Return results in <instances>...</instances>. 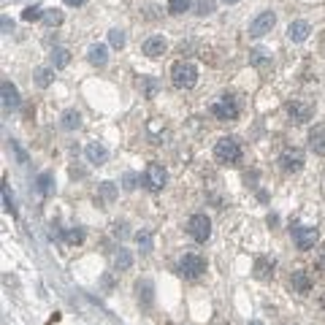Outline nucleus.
Segmentation results:
<instances>
[{"label": "nucleus", "instance_id": "nucleus-1", "mask_svg": "<svg viewBox=\"0 0 325 325\" xmlns=\"http://www.w3.org/2000/svg\"><path fill=\"white\" fill-rule=\"evenodd\" d=\"M171 82H173L176 90H190V87H195V82H198V68L187 60L173 62L171 65Z\"/></svg>", "mask_w": 325, "mask_h": 325}, {"label": "nucleus", "instance_id": "nucleus-2", "mask_svg": "<svg viewBox=\"0 0 325 325\" xmlns=\"http://www.w3.org/2000/svg\"><path fill=\"white\" fill-rule=\"evenodd\" d=\"M214 157H217V163H225V165H236L241 160V144L231 136L220 138L217 144H214Z\"/></svg>", "mask_w": 325, "mask_h": 325}, {"label": "nucleus", "instance_id": "nucleus-3", "mask_svg": "<svg viewBox=\"0 0 325 325\" xmlns=\"http://www.w3.org/2000/svg\"><path fill=\"white\" fill-rule=\"evenodd\" d=\"M239 112H241V106L233 95H220V98L211 103V114L217 117L220 122H233L236 117H239Z\"/></svg>", "mask_w": 325, "mask_h": 325}, {"label": "nucleus", "instance_id": "nucleus-4", "mask_svg": "<svg viewBox=\"0 0 325 325\" xmlns=\"http://www.w3.org/2000/svg\"><path fill=\"white\" fill-rule=\"evenodd\" d=\"M206 271V260L198 255V252H187V255H182L179 260V274L185 276V279H198Z\"/></svg>", "mask_w": 325, "mask_h": 325}, {"label": "nucleus", "instance_id": "nucleus-5", "mask_svg": "<svg viewBox=\"0 0 325 325\" xmlns=\"http://www.w3.org/2000/svg\"><path fill=\"white\" fill-rule=\"evenodd\" d=\"M187 233L193 236V241H198V244L209 241V236H211V220L206 217V214H193V217L187 220Z\"/></svg>", "mask_w": 325, "mask_h": 325}, {"label": "nucleus", "instance_id": "nucleus-6", "mask_svg": "<svg viewBox=\"0 0 325 325\" xmlns=\"http://www.w3.org/2000/svg\"><path fill=\"white\" fill-rule=\"evenodd\" d=\"M276 25V14L274 11H260L255 19L249 22V35L252 38H263L266 33H271Z\"/></svg>", "mask_w": 325, "mask_h": 325}, {"label": "nucleus", "instance_id": "nucleus-7", "mask_svg": "<svg viewBox=\"0 0 325 325\" xmlns=\"http://www.w3.org/2000/svg\"><path fill=\"white\" fill-rule=\"evenodd\" d=\"M290 233H293V241H296L298 249H312L317 239H320L317 228H309V225H296V228H290Z\"/></svg>", "mask_w": 325, "mask_h": 325}, {"label": "nucleus", "instance_id": "nucleus-8", "mask_svg": "<svg viewBox=\"0 0 325 325\" xmlns=\"http://www.w3.org/2000/svg\"><path fill=\"white\" fill-rule=\"evenodd\" d=\"M165 182H168V173H165V168L160 163H149L147 171H144V185L152 190V193H157V190L165 187Z\"/></svg>", "mask_w": 325, "mask_h": 325}, {"label": "nucleus", "instance_id": "nucleus-9", "mask_svg": "<svg viewBox=\"0 0 325 325\" xmlns=\"http://www.w3.org/2000/svg\"><path fill=\"white\" fill-rule=\"evenodd\" d=\"M279 168L284 173H298L304 168V152L301 149H284L279 155Z\"/></svg>", "mask_w": 325, "mask_h": 325}, {"label": "nucleus", "instance_id": "nucleus-10", "mask_svg": "<svg viewBox=\"0 0 325 325\" xmlns=\"http://www.w3.org/2000/svg\"><path fill=\"white\" fill-rule=\"evenodd\" d=\"M287 114L296 122H309L312 120V106L304 103V100H293V103H287Z\"/></svg>", "mask_w": 325, "mask_h": 325}, {"label": "nucleus", "instance_id": "nucleus-11", "mask_svg": "<svg viewBox=\"0 0 325 325\" xmlns=\"http://www.w3.org/2000/svg\"><path fill=\"white\" fill-rule=\"evenodd\" d=\"M309 33H312V27H309V22H304V19H296V22H290V25H287V38H290V41H296V44L306 41Z\"/></svg>", "mask_w": 325, "mask_h": 325}, {"label": "nucleus", "instance_id": "nucleus-12", "mask_svg": "<svg viewBox=\"0 0 325 325\" xmlns=\"http://www.w3.org/2000/svg\"><path fill=\"white\" fill-rule=\"evenodd\" d=\"M0 90H3V106L14 112V109H19V90L14 87L9 79H3V84H0Z\"/></svg>", "mask_w": 325, "mask_h": 325}, {"label": "nucleus", "instance_id": "nucleus-13", "mask_svg": "<svg viewBox=\"0 0 325 325\" xmlns=\"http://www.w3.org/2000/svg\"><path fill=\"white\" fill-rule=\"evenodd\" d=\"M165 38L163 35H149L147 41H144V46H141V52L147 54V57H160V54L165 52Z\"/></svg>", "mask_w": 325, "mask_h": 325}, {"label": "nucleus", "instance_id": "nucleus-14", "mask_svg": "<svg viewBox=\"0 0 325 325\" xmlns=\"http://www.w3.org/2000/svg\"><path fill=\"white\" fill-rule=\"evenodd\" d=\"M309 147H312L317 155H325V122L312 128V133H309Z\"/></svg>", "mask_w": 325, "mask_h": 325}, {"label": "nucleus", "instance_id": "nucleus-15", "mask_svg": "<svg viewBox=\"0 0 325 325\" xmlns=\"http://www.w3.org/2000/svg\"><path fill=\"white\" fill-rule=\"evenodd\" d=\"M84 155H87V160H90V163H95V165H100V163H103V160H106V157H109L106 147H103V144H98V141H92V144H87Z\"/></svg>", "mask_w": 325, "mask_h": 325}, {"label": "nucleus", "instance_id": "nucleus-16", "mask_svg": "<svg viewBox=\"0 0 325 325\" xmlns=\"http://www.w3.org/2000/svg\"><path fill=\"white\" fill-rule=\"evenodd\" d=\"M87 57H90L92 65L103 68V65L109 62V49H106L103 44H92V46H90V52H87Z\"/></svg>", "mask_w": 325, "mask_h": 325}, {"label": "nucleus", "instance_id": "nucleus-17", "mask_svg": "<svg viewBox=\"0 0 325 325\" xmlns=\"http://www.w3.org/2000/svg\"><path fill=\"white\" fill-rule=\"evenodd\" d=\"M290 284H293V290H296V293H309V287H312V279H309L306 271H293Z\"/></svg>", "mask_w": 325, "mask_h": 325}, {"label": "nucleus", "instance_id": "nucleus-18", "mask_svg": "<svg viewBox=\"0 0 325 325\" xmlns=\"http://www.w3.org/2000/svg\"><path fill=\"white\" fill-rule=\"evenodd\" d=\"M252 271H255L258 279H268V276L274 274V260H268V258H258V260H255V268H252Z\"/></svg>", "mask_w": 325, "mask_h": 325}, {"label": "nucleus", "instance_id": "nucleus-19", "mask_svg": "<svg viewBox=\"0 0 325 325\" xmlns=\"http://www.w3.org/2000/svg\"><path fill=\"white\" fill-rule=\"evenodd\" d=\"M49 57H52V68H65L68 62H70V52L62 49V46H54Z\"/></svg>", "mask_w": 325, "mask_h": 325}, {"label": "nucleus", "instance_id": "nucleus-20", "mask_svg": "<svg viewBox=\"0 0 325 325\" xmlns=\"http://www.w3.org/2000/svg\"><path fill=\"white\" fill-rule=\"evenodd\" d=\"M136 293H138V301H141L144 306L152 304V282H149V279L136 282Z\"/></svg>", "mask_w": 325, "mask_h": 325}, {"label": "nucleus", "instance_id": "nucleus-21", "mask_svg": "<svg viewBox=\"0 0 325 325\" xmlns=\"http://www.w3.org/2000/svg\"><path fill=\"white\" fill-rule=\"evenodd\" d=\"M130 266H133V255H130V249H122V247H120V252L114 255V268H117V271H128Z\"/></svg>", "mask_w": 325, "mask_h": 325}, {"label": "nucleus", "instance_id": "nucleus-22", "mask_svg": "<svg viewBox=\"0 0 325 325\" xmlns=\"http://www.w3.org/2000/svg\"><path fill=\"white\" fill-rule=\"evenodd\" d=\"M35 185H38V193H41V195H49L54 190V176L46 171V173H41V176L35 179Z\"/></svg>", "mask_w": 325, "mask_h": 325}, {"label": "nucleus", "instance_id": "nucleus-23", "mask_svg": "<svg viewBox=\"0 0 325 325\" xmlns=\"http://www.w3.org/2000/svg\"><path fill=\"white\" fill-rule=\"evenodd\" d=\"M136 244H138L141 252H152L155 239H152V233H149V231H138V233H136Z\"/></svg>", "mask_w": 325, "mask_h": 325}, {"label": "nucleus", "instance_id": "nucleus-24", "mask_svg": "<svg viewBox=\"0 0 325 325\" xmlns=\"http://www.w3.org/2000/svg\"><path fill=\"white\" fill-rule=\"evenodd\" d=\"M79 125H82V114H79V112L70 109V112L62 114V128H65V130H76Z\"/></svg>", "mask_w": 325, "mask_h": 325}, {"label": "nucleus", "instance_id": "nucleus-25", "mask_svg": "<svg viewBox=\"0 0 325 325\" xmlns=\"http://www.w3.org/2000/svg\"><path fill=\"white\" fill-rule=\"evenodd\" d=\"M138 87H141V92H144L147 98H155V92H157V79H155V76H141Z\"/></svg>", "mask_w": 325, "mask_h": 325}, {"label": "nucleus", "instance_id": "nucleus-26", "mask_svg": "<svg viewBox=\"0 0 325 325\" xmlns=\"http://www.w3.org/2000/svg\"><path fill=\"white\" fill-rule=\"evenodd\" d=\"M193 9H195V14H201V17H209V14L217 9V3H214V0H193Z\"/></svg>", "mask_w": 325, "mask_h": 325}, {"label": "nucleus", "instance_id": "nucleus-27", "mask_svg": "<svg viewBox=\"0 0 325 325\" xmlns=\"http://www.w3.org/2000/svg\"><path fill=\"white\" fill-rule=\"evenodd\" d=\"M54 79V68H38L35 70V84L38 87H49Z\"/></svg>", "mask_w": 325, "mask_h": 325}, {"label": "nucleus", "instance_id": "nucleus-28", "mask_svg": "<svg viewBox=\"0 0 325 325\" xmlns=\"http://www.w3.org/2000/svg\"><path fill=\"white\" fill-rule=\"evenodd\" d=\"M60 22H62V14H60L57 9H46V11H44V25H46V27H57Z\"/></svg>", "mask_w": 325, "mask_h": 325}, {"label": "nucleus", "instance_id": "nucleus-29", "mask_svg": "<svg viewBox=\"0 0 325 325\" xmlns=\"http://www.w3.org/2000/svg\"><path fill=\"white\" fill-rule=\"evenodd\" d=\"M249 62L252 65H266V62H271V54L266 49H255V52H249Z\"/></svg>", "mask_w": 325, "mask_h": 325}, {"label": "nucleus", "instance_id": "nucleus-30", "mask_svg": "<svg viewBox=\"0 0 325 325\" xmlns=\"http://www.w3.org/2000/svg\"><path fill=\"white\" fill-rule=\"evenodd\" d=\"M44 11H46V9H38V6H27V9L22 11V19H25V22H35V19H44Z\"/></svg>", "mask_w": 325, "mask_h": 325}, {"label": "nucleus", "instance_id": "nucleus-31", "mask_svg": "<svg viewBox=\"0 0 325 325\" xmlns=\"http://www.w3.org/2000/svg\"><path fill=\"white\" fill-rule=\"evenodd\" d=\"M109 44H112L114 49H122V46H125V33H122L120 27L109 30Z\"/></svg>", "mask_w": 325, "mask_h": 325}, {"label": "nucleus", "instance_id": "nucleus-32", "mask_svg": "<svg viewBox=\"0 0 325 325\" xmlns=\"http://www.w3.org/2000/svg\"><path fill=\"white\" fill-rule=\"evenodd\" d=\"M100 198H103V201H114V198H117V185H114V182H103V185H100Z\"/></svg>", "mask_w": 325, "mask_h": 325}, {"label": "nucleus", "instance_id": "nucleus-33", "mask_svg": "<svg viewBox=\"0 0 325 325\" xmlns=\"http://www.w3.org/2000/svg\"><path fill=\"white\" fill-rule=\"evenodd\" d=\"M65 241L68 244H82L84 241V231H82V228H68V231H65Z\"/></svg>", "mask_w": 325, "mask_h": 325}, {"label": "nucleus", "instance_id": "nucleus-34", "mask_svg": "<svg viewBox=\"0 0 325 325\" xmlns=\"http://www.w3.org/2000/svg\"><path fill=\"white\" fill-rule=\"evenodd\" d=\"M190 3H193V0H168V11L171 14H185L190 9Z\"/></svg>", "mask_w": 325, "mask_h": 325}, {"label": "nucleus", "instance_id": "nucleus-35", "mask_svg": "<svg viewBox=\"0 0 325 325\" xmlns=\"http://www.w3.org/2000/svg\"><path fill=\"white\" fill-rule=\"evenodd\" d=\"M3 201H6V211L17 214V206H14V198H11V193H9V187L3 190Z\"/></svg>", "mask_w": 325, "mask_h": 325}, {"label": "nucleus", "instance_id": "nucleus-36", "mask_svg": "<svg viewBox=\"0 0 325 325\" xmlns=\"http://www.w3.org/2000/svg\"><path fill=\"white\" fill-rule=\"evenodd\" d=\"M136 179H138V176H136L133 171L125 173V190H133V187H136Z\"/></svg>", "mask_w": 325, "mask_h": 325}, {"label": "nucleus", "instance_id": "nucleus-37", "mask_svg": "<svg viewBox=\"0 0 325 325\" xmlns=\"http://www.w3.org/2000/svg\"><path fill=\"white\" fill-rule=\"evenodd\" d=\"M87 0H65V6H84Z\"/></svg>", "mask_w": 325, "mask_h": 325}, {"label": "nucleus", "instance_id": "nucleus-38", "mask_svg": "<svg viewBox=\"0 0 325 325\" xmlns=\"http://www.w3.org/2000/svg\"><path fill=\"white\" fill-rule=\"evenodd\" d=\"M223 3H225V6H231V3H239V0H223Z\"/></svg>", "mask_w": 325, "mask_h": 325}, {"label": "nucleus", "instance_id": "nucleus-39", "mask_svg": "<svg viewBox=\"0 0 325 325\" xmlns=\"http://www.w3.org/2000/svg\"><path fill=\"white\" fill-rule=\"evenodd\" d=\"M249 325H263V322H260V320H252V322H249Z\"/></svg>", "mask_w": 325, "mask_h": 325}]
</instances>
